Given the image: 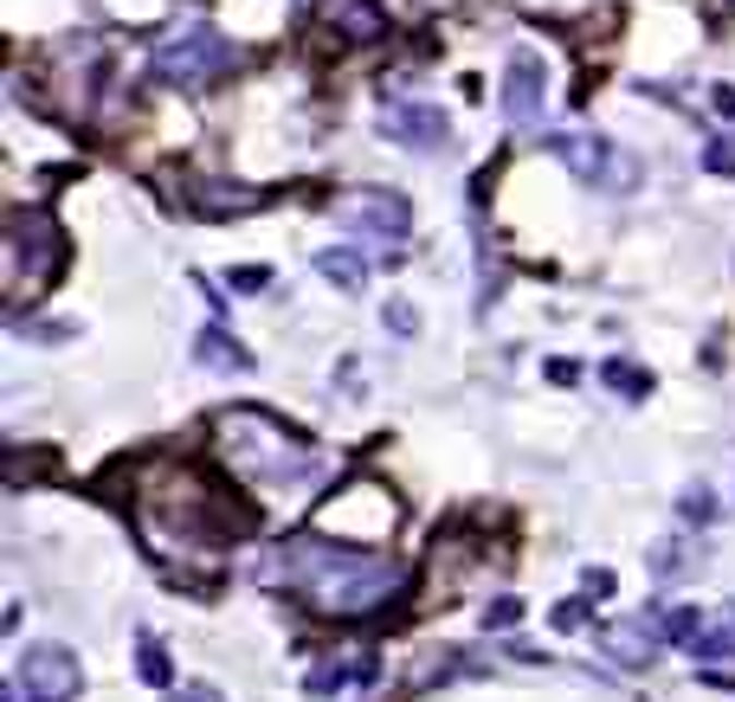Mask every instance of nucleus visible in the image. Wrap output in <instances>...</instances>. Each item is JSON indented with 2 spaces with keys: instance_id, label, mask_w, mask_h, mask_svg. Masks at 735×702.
I'll return each mask as SVG.
<instances>
[{
  "instance_id": "obj_1",
  "label": "nucleus",
  "mask_w": 735,
  "mask_h": 702,
  "mask_svg": "<svg viewBox=\"0 0 735 702\" xmlns=\"http://www.w3.org/2000/svg\"><path fill=\"white\" fill-rule=\"evenodd\" d=\"M214 59H220V46H214V39H188V46L161 52V71H168V77H201Z\"/></svg>"
},
{
  "instance_id": "obj_2",
  "label": "nucleus",
  "mask_w": 735,
  "mask_h": 702,
  "mask_svg": "<svg viewBox=\"0 0 735 702\" xmlns=\"http://www.w3.org/2000/svg\"><path fill=\"white\" fill-rule=\"evenodd\" d=\"M535 90H542V77H535V65L510 71V110H516V117H535Z\"/></svg>"
}]
</instances>
